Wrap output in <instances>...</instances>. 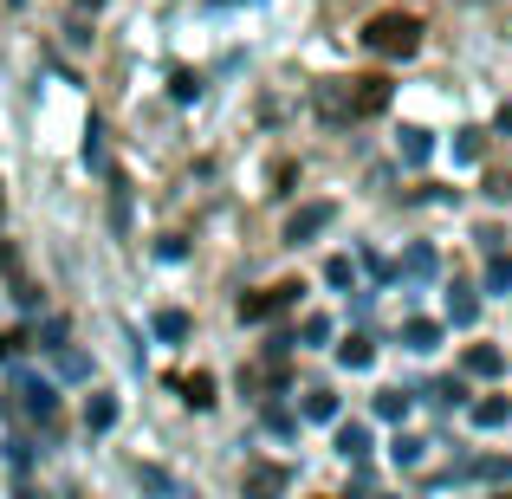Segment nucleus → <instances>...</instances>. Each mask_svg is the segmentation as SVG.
I'll list each match as a JSON object with an SVG mask.
<instances>
[{
	"label": "nucleus",
	"mask_w": 512,
	"mask_h": 499,
	"mask_svg": "<svg viewBox=\"0 0 512 499\" xmlns=\"http://www.w3.org/2000/svg\"><path fill=\"white\" fill-rule=\"evenodd\" d=\"M512 286V260L506 253H487V292H506Z\"/></svg>",
	"instance_id": "23"
},
{
	"label": "nucleus",
	"mask_w": 512,
	"mask_h": 499,
	"mask_svg": "<svg viewBox=\"0 0 512 499\" xmlns=\"http://www.w3.org/2000/svg\"><path fill=\"white\" fill-rule=\"evenodd\" d=\"M325 279H331V286H350V279H357V266L338 253V260H325Z\"/></svg>",
	"instance_id": "27"
},
{
	"label": "nucleus",
	"mask_w": 512,
	"mask_h": 499,
	"mask_svg": "<svg viewBox=\"0 0 512 499\" xmlns=\"http://www.w3.org/2000/svg\"><path fill=\"white\" fill-rule=\"evenodd\" d=\"M0 279H7V299H13V305L39 312V286H33V273H26V253L13 247V240H0Z\"/></svg>",
	"instance_id": "4"
},
{
	"label": "nucleus",
	"mask_w": 512,
	"mask_h": 499,
	"mask_svg": "<svg viewBox=\"0 0 512 499\" xmlns=\"http://www.w3.org/2000/svg\"><path fill=\"white\" fill-rule=\"evenodd\" d=\"M402 337H409V350H435V344H441V325H428V318H409V325H402Z\"/></svg>",
	"instance_id": "18"
},
{
	"label": "nucleus",
	"mask_w": 512,
	"mask_h": 499,
	"mask_svg": "<svg viewBox=\"0 0 512 499\" xmlns=\"http://www.w3.org/2000/svg\"><path fill=\"white\" fill-rule=\"evenodd\" d=\"M175 389H182V402H188V409H208V402H214V376H208V370L182 376V383H175Z\"/></svg>",
	"instance_id": "12"
},
{
	"label": "nucleus",
	"mask_w": 512,
	"mask_h": 499,
	"mask_svg": "<svg viewBox=\"0 0 512 499\" xmlns=\"http://www.w3.org/2000/svg\"><path fill=\"white\" fill-rule=\"evenodd\" d=\"M487 156V130H454V163H480Z\"/></svg>",
	"instance_id": "15"
},
{
	"label": "nucleus",
	"mask_w": 512,
	"mask_h": 499,
	"mask_svg": "<svg viewBox=\"0 0 512 499\" xmlns=\"http://www.w3.org/2000/svg\"><path fill=\"white\" fill-rule=\"evenodd\" d=\"M363 46H370L376 59H409V52L422 46V20H415V13H370V20H363Z\"/></svg>",
	"instance_id": "1"
},
{
	"label": "nucleus",
	"mask_w": 512,
	"mask_h": 499,
	"mask_svg": "<svg viewBox=\"0 0 512 499\" xmlns=\"http://www.w3.org/2000/svg\"><path fill=\"white\" fill-rule=\"evenodd\" d=\"M506 415H512V402H506V396H487V402H474V422H480V428H500Z\"/></svg>",
	"instance_id": "21"
},
{
	"label": "nucleus",
	"mask_w": 512,
	"mask_h": 499,
	"mask_svg": "<svg viewBox=\"0 0 512 499\" xmlns=\"http://www.w3.org/2000/svg\"><path fill=\"white\" fill-rule=\"evenodd\" d=\"M396 156H402L409 169H422L428 156H435V137H428V130H402V137H396Z\"/></svg>",
	"instance_id": "7"
},
{
	"label": "nucleus",
	"mask_w": 512,
	"mask_h": 499,
	"mask_svg": "<svg viewBox=\"0 0 512 499\" xmlns=\"http://www.w3.org/2000/svg\"><path fill=\"white\" fill-rule=\"evenodd\" d=\"M467 389H461V376H448V383H435V402H461Z\"/></svg>",
	"instance_id": "30"
},
{
	"label": "nucleus",
	"mask_w": 512,
	"mask_h": 499,
	"mask_svg": "<svg viewBox=\"0 0 512 499\" xmlns=\"http://www.w3.org/2000/svg\"><path fill=\"white\" fill-rule=\"evenodd\" d=\"M487 195H493V201H506V195H512V169H500V175H487Z\"/></svg>",
	"instance_id": "28"
},
{
	"label": "nucleus",
	"mask_w": 512,
	"mask_h": 499,
	"mask_svg": "<svg viewBox=\"0 0 512 499\" xmlns=\"http://www.w3.org/2000/svg\"><path fill=\"white\" fill-rule=\"evenodd\" d=\"M435 247H422V240H415L409 253H402V266H396V279H435Z\"/></svg>",
	"instance_id": "8"
},
{
	"label": "nucleus",
	"mask_w": 512,
	"mask_h": 499,
	"mask_svg": "<svg viewBox=\"0 0 512 499\" xmlns=\"http://www.w3.org/2000/svg\"><path fill=\"white\" fill-rule=\"evenodd\" d=\"M331 221H338V201H305V208L286 214V240H292V247H305V240H318Z\"/></svg>",
	"instance_id": "5"
},
{
	"label": "nucleus",
	"mask_w": 512,
	"mask_h": 499,
	"mask_svg": "<svg viewBox=\"0 0 512 499\" xmlns=\"http://www.w3.org/2000/svg\"><path fill=\"white\" fill-rule=\"evenodd\" d=\"M500 130H512V104H500Z\"/></svg>",
	"instance_id": "32"
},
{
	"label": "nucleus",
	"mask_w": 512,
	"mask_h": 499,
	"mask_svg": "<svg viewBox=\"0 0 512 499\" xmlns=\"http://www.w3.org/2000/svg\"><path fill=\"white\" fill-rule=\"evenodd\" d=\"M0 214H7V195H0Z\"/></svg>",
	"instance_id": "33"
},
{
	"label": "nucleus",
	"mask_w": 512,
	"mask_h": 499,
	"mask_svg": "<svg viewBox=\"0 0 512 499\" xmlns=\"http://www.w3.org/2000/svg\"><path fill=\"white\" fill-rule=\"evenodd\" d=\"M389 454H396V467H422L428 441H415V435H396V441H389Z\"/></svg>",
	"instance_id": "20"
},
{
	"label": "nucleus",
	"mask_w": 512,
	"mask_h": 499,
	"mask_svg": "<svg viewBox=\"0 0 512 499\" xmlns=\"http://www.w3.org/2000/svg\"><path fill=\"white\" fill-rule=\"evenodd\" d=\"M111 422H117V396H91L85 402V428H91V435H104Z\"/></svg>",
	"instance_id": "14"
},
{
	"label": "nucleus",
	"mask_w": 512,
	"mask_h": 499,
	"mask_svg": "<svg viewBox=\"0 0 512 499\" xmlns=\"http://www.w3.org/2000/svg\"><path fill=\"white\" fill-rule=\"evenodd\" d=\"M370 357H376L370 337H344V344H338V363H344V370H370Z\"/></svg>",
	"instance_id": "16"
},
{
	"label": "nucleus",
	"mask_w": 512,
	"mask_h": 499,
	"mask_svg": "<svg viewBox=\"0 0 512 499\" xmlns=\"http://www.w3.org/2000/svg\"><path fill=\"white\" fill-rule=\"evenodd\" d=\"M467 376H500L506 370V357H500V344H474V350H467Z\"/></svg>",
	"instance_id": "10"
},
{
	"label": "nucleus",
	"mask_w": 512,
	"mask_h": 499,
	"mask_svg": "<svg viewBox=\"0 0 512 499\" xmlns=\"http://www.w3.org/2000/svg\"><path fill=\"white\" fill-rule=\"evenodd\" d=\"M299 279H279V286H266V292H247V299H240V318H247V325H266V318H279L286 312V305H299Z\"/></svg>",
	"instance_id": "3"
},
{
	"label": "nucleus",
	"mask_w": 512,
	"mask_h": 499,
	"mask_svg": "<svg viewBox=\"0 0 512 499\" xmlns=\"http://www.w3.org/2000/svg\"><path fill=\"white\" fill-rule=\"evenodd\" d=\"M376 415H383V422H402V415H409V396H402V389H383V396H376Z\"/></svg>",
	"instance_id": "24"
},
{
	"label": "nucleus",
	"mask_w": 512,
	"mask_h": 499,
	"mask_svg": "<svg viewBox=\"0 0 512 499\" xmlns=\"http://www.w3.org/2000/svg\"><path fill=\"white\" fill-rule=\"evenodd\" d=\"M156 337H169V344H175V337H188V312H175V305H169V312H156Z\"/></svg>",
	"instance_id": "25"
},
{
	"label": "nucleus",
	"mask_w": 512,
	"mask_h": 499,
	"mask_svg": "<svg viewBox=\"0 0 512 499\" xmlns=\"http://www.w3.org/2000/svg\"><path fill=\"white\" fill-rule=\"evenodd\" d=\"M389 98H396V85H389L383 72H363V78H344V117L357 124V117H383Z\"/></svg>",
	"instance_id": "2"
},
{
	"label": "nucleus",
	"mask_w": 512,
	"mask_h": 499,
	"mask_svg": "<svg viewBox=\"0 0 512 499\" xmlns=\"http://www.w3.org/2000/svg\"><path fill=\"white\" fill-rule=\"evenodd\" d=\"M286 487H292V474L279 461H247V474H240V493L247 499H286Z\"/></svg>",
	"instance_id": "6"
},
{
	"label": "nucleus",
	"mask_w": 512,
	"mask_h": 499,
	"mask_svg": "<svg viewBox=\"0 0 512 499\" xmlns=\"http://www.w3.org/2000/svg\"><path fill=\"white\" fill-rule=\"evenodd\" d=\"M169 98H175V104H195V98H201V78L188 72V65H175V72H169Z\"/></svg>",
	"instance_id": "17"
},
{
	"label": "nucleus",
	"mask_w": 512,
	"mask_h": 499,
	"mask_svg": "<svg viewBox=\"0 0 512 499\" xmlns=\"http://www.w3.org/2000/svg\"><path fill=\"white\" fill-rule=\"evenodd\" d=\"M299 337H305V344H325V337H331V318H325V312H312V318L299 325Z\"/></svg>",
	"instance_id": "26"
},
{
	"label": "nucleus",
	"mask_w": 512,
	"mask_h": 499,
	"mask_svg": "<svg viewBox=\"0 0 512 499\" xmlns=\"http://www.w3.org/2000/svg\"><path fill=\"white\" fill-rule=\"evenodd\" d=\"M338 454H344V461H363V454H370V428H363V422H344L338 428Z\"/></svg>",
	"instance_id": "13"
},
{
	"label": "nucleus",
	"mask_w": 512,
	"mask_h": 499,
	"mask_svg": "<svg viewBox=\"0 0 512 499\" xmlns=\"http://www.w3.org/2000/svg\"><path fill=\"white\" fill-rule=\"evenodd\" d=\"M85 7H104V0H85Z\"/></svg>",
	"instance_id": "34"
},
{
	"label": "nucleus",
	"mask_w": 512,
	"mask_h": 499,
	"mask_svg": "<svg viewBox=\"0 0 512 499\" xmlns=\"http://www.w3.org/2000/svg\"><path fill=\"white\" fill-rule=\"evenodd\" d=\"M305 415H312V422H331V415H338V396H331V389H305Z\"/></svg>",
	"instance_id": "22"
},
{
	"label": "nucleus",
	"mask_w": 512,
	"mask_h": 499,
	"mask_svg": "<svg viewBox=\"0 0 512 499\" xmlns=\"http://www.w3.org/2000/svg\"><path fill=\"white\" fill-rule=\"evenodd\" d=\"M266 428H273V435H292V428H299V422H292L286 409H266Z\"/></svg>",
	"instance_id": "29"
},
{
	"label": "nucleus",
	"mask_w": 512,
	"mask_h": 499,
	"mask_svg": "<svg viewBox=\"0 0 512 499\" xmlns=\"http://www.w3.org/2000/svg\"><path fill=\"white\" fill-rule=\"evenodd\" d=\"M474 474H487V480H512V461H480Z\"/></svg>",
	"instance_id": "31"
},
{
	"label": "nucleus",
	"mask_w": 512,
	"mask_h": 499,
	"mask_svg": "<svg viewBox=\"0 0 512 499\" xmlns=\"http://www.w3.org/2000/svg\"><path fill=\"white\" fill-rule=\"evenodd\" d=\"M448 318H454V325H474V318H480L474 286H461V279H454V292H448Z\"/></svg>",
	"instance_id": "11"
},
{
	"label": "nucleus",
	"mask_w": 512,
	"mask_h": 499,
	"mask_svg": "<svg viewBox=\"0 0 512 499\" xmlns=\"http://www.w3.org/2000/svg\"><path fill=\"white\" fill-rule=\"evenodd\" d=\"M312 104H318V117H325V124H350V117H344V78L318 85V91H312Z\"/></svg>",
	"instance_id": "9"
},
{
	"label": "nucleus",
	"mask_w": 512,
	"mask_h": 499,
	"mask_svg": "<svg viewBox=\"0 0 512 499\" xmlns=\"http://www.w3.org/2000/svg\"><path fill=\"white\" fill-rule=\"evenodd\" d=\"M20 396H26V409H33V415H39V422H52V409H59V396H52V389H46V383H26V389H20Z\"/></svg>",
	"instance_id": "19"
}]
</instances>
